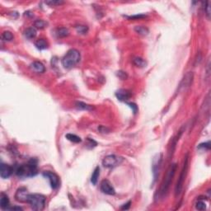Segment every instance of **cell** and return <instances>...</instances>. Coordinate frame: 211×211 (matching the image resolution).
Wrapping results in <instances>:
<instances>
[{"label": "cell", "mask_w": 211, "mask_h": 211, "mask_svg": "<svg viewBox=\"0 0 211 211\" xmlns=\"http://www.w3.org/2000/svg\"><path fill=\"white\" fill-rule=\"evenodd\" d=\"M37 172V160L35 158H31L27 163L20 165L16 170V175L22 178H32Z\"/></svg>", "instance_id": "obj_1"}, {"label": "cell", "mask_w": 211, "mask_h": 211, "mask_svg": "<svg viewBox=\"0 0 211 211\" xmlns=\"http://www.w3.org/2000/svg\"><path fill=\"white\" fill-rule=\"evenodd\" d=\"M81 59V55L76 49H71L65 54V55L61 59V63L64 68L69 69L78 64Z\"/></svg>", "instance_id": "obj_2"}, {"label": "cell", "mask_w": 211, "mask_h": 211, "mask_svg": "<svg viewBox=\"0 0 211 211\" xmlns=\"http://www.w3.org/2000/svg\"><path fill=\"white\" fill-rule=\"evenodd\" d=\"M177 169H178V164L177 163H172L170 165V167L167 169V171L166 176L164 178V180H163V183H162V186H161L160 188V195L162 197H163L164 195H166L167 192H168L169 187H170V185L172 183V181L173 179V177H174L175 173L177 172Z\"/></svg>", "instance_id": "obj_3"}, {"label": "cell", "mask_w": 211, "mask_h": 211, "mask_svg": "<svg viewBox=\"0 0 211 211\" xmlns=\"http://www.w3.org/2000/svg\"><path fill=\"white\" fill-rule=\"evenodd\" d=\"M46 198L41 194H29L27 202L33 210L40 211L45 209Z\"/></svg>", "instance_id": "obj_4"}, {"label": "cell", "mask_w": 211, "mask_h": 211, "mask_svg": "<svg viewBox=\"0 0 211 211\" xmlns=\"http://www.w3.org/2000/svg\"><path fill=\"white\" fill-rule=\"evenodd\" d=\"M188 153L186 155L185 157V160H184V165H183L182 170L181 172L180 177L178 178V183H177V186H176V189H175V193H176V196H178L181 194V190H182L183 184H184V181L186 179V172H187V168H188Z\"/></svg>", "instance_id": "obj_5"}, {"label": "cell", "mask_w": 211, "mask_h": 211, "mask_svg": "<svg viewBox=\"0 0 211 211\" xmlns=\"http://www.w3.org/2000/svg\"><path fill=\"white\" fill-rule=\"evenodd\" d=\"M124 162V158L115 154L107 155L102 160V165L106 168H114L121 165Z\"/></svg>", "instance_id": "obj_6"}, {"label": "cell", "mask_w": 211, "mask_h": 211, "mask_svg": "<svg viewBox=\"0 0 211 211\" xmlns=\"http://www.w3.org/2000/svg\"><path fill=\"white\" fill-rule=\"evenodd\" d=\"M43 177L45 178H47L51 183V186L53 189L59 188V185H60V180L59 178L58 177V175H56L55 172H50V171H45L43 172Z\"/></svg>", "instance_id": "obj_7"}, {"label": "cell", "mask_w": 211, "mask_h": 211, "mask_svg": "<svg viewBox=\"0 0 211 211\" xmlns=\"http://www.w3.org/2000/svg\"><path fill=\"white\" fill-rule=\"evenodd\" d=\"M101 191L104 194L109 195H114L115 194V188L113 187L112 184L111 183L110 181L103 180L101 182V186H100Z\"/></svg>", "instance_id": "obj_8"}, {"label": "cell", "mask_w": 211, "mask_h": 211, "mask_svg": "<svg viewBox=\"0 0 211 211\" xmlns=\"http://www.w3.org/2000/svg\"><path fill=\"white\" fill-rule=\"evenodd\" d=\"M28 192L26 187H20L17 189V192L15 194V199L17 201L21 203L27 202V197H28Z\"/></svg>", "instance_id": "obj_9"}, {"label": "cell", "mask_w": 211, "mask_h": 211, "mask_svg": "<svg viewBox=\"0 0 211 211\" xmlns=\"http://www.w3.org/2000/svg\"><path fill=\"white\" fill-rule=\"evenodd\" d=\"M13 172V168L9 164L2 163L0 165V176L3 179L9 178Z\"/></svg>", "instance_id": "obj_10"}, {"label": "cell", "mask_w": 211, "mask_h": 211, "mask_svg": "<svg viewBox=\"0 0 211 211\" xmlns=\"http://www.w3.org/2000/svg\"><path fill=\"white\" fill-rule=\"evenodd\" d=\"M193 77L194 76H193V73L192 72H189V73H186L179 85V90H184V89L186 90V88L190 87L192 83V81H193Z\"/></svg>", "instance_id": "obj_11"}, {"label": "cell", "mask_w": 211, "mask_h": 211, "mask_svg": "<svg viewBox=\"0 0 211 211\" xmlns=\"http://www.w3.org/2000/svg\"><path fill=\"white\" fill-rule=\"evenodd\" d=\"M115 97L118 98L119 101L125 102L132 97V94H131L130 91L126 90V89H119L115 93Z\"/></svg>", "instance_id": "obj_12"}, {"label": "cell", "mask_w": 211, "mask_h": 211, "mask_svg": "<svg viewBox=\"0 0 211 211\" xmlns=\"http://www.w3.org/2000/svg\"><path fill=\"white\" fill-rule=\"evenodd\" d=\"M30 69L37 73H45V67L42 63L40 61H34L30 65Z\"/></svg>", "instance_id": "obj_13"}, {"label": "cell", "mask_w": 211, "mask_h": 211, "mask_svg": "<svg viewBox=\"0 0 211 211\" xmlns=\"http://www.w3.org/2000/svg\"><path fill=\"white\" fill-rule=\"evenodd\" d=\"M9 205H10V200L9 199V196L5 194H1V198H0V207L3 210L9 209Z\"/></svg>", "instance_id": "obj_14"}, {"label": "cell", "mask_w": 211, "mask_h": 211, "mask_svg": "<svg viewBox=\"0 0 211 211\" xmlns=\"http://www.w3.org/2000/svg\"><path fill=\"white\" fill-rule=\"evenodd\" d=\"M35 45H36V47H37L38 50H40V51H42V50H45V49L48 48V42L45 40V39H39L37 40V41H36V43H35Z\"/></svg>", "instance_id": "obj_15"}, {"label": "cell", "mask_w": 211, "mask_h": 211, "mask_svg": "<svg viewBox=\"0 0 211 211\" xmlns=\"http://www.w3.org/2000/svg\"><path fill=\"white\" fill-rule=\"evenodd\" d=\"M99 176H100V167L98 166L96 167V168L94 169L92 177H91V182L93 183V185H97V181H98Z\"/></svg>", "instance_id": "obj_16"}, {"label": "cell", "mask_w": 211, "mask_h": 211, "mask_svg": "<svg viewBox=\"0 0 211 211\" xmlns=\"http://www.w3.org/2000/svg\"><path fill=\"white\" fill-rule=\"evenodd\" d=\"M75 106L79 110H83V111H93L94 108H93V106L91 105L86 104L84 102H82V101H77L75 103Z\"/></svg>", "instance_id": "obj_17"}, {"label": "cell", "mask_w": 211, "mask_h": 211, "mask_svg": "<svg viewBox=\"0 0 211 211\" xmlns=\"http://www.w3.org/2000/svg\"><path fill=\"white\" fill-rule=\"evenodd\" d=\"M24 35L27 39H33L37 36V30L34 27H29V28L26 29Z\"/></svg>", "instance_id": "obj_18"}, {"label": "cell", "mask_w": 211, "mask_h": 211, "mask_svg": "<svg viewBox=\"0 0 211 211\" xmlns=\"http://www.w3.org/2000/svg\"><path fill=\"white\" fill-rule=\"evenodd\" d=\"M133 64L139 68H144L147 65V62L141 57H135L133 59Z\"/></svg>", "instance_id": "obj_19"}, {"label": "cell", "mask_w": 211, "mask_h": 211, "mask_svg": "<svg viewBox=\"0 0 211 211\" xmlns=\"http://www.w3.org/2000/svg\"><path fill=\"white\" fill-rule=\"evenodd\" d=\"M135 31L136 33L139 34L141 36H147L149 32V29L143 26H136L135 27Z\"/></svg>", "instance_id": "obj_20"}, {"label": "cell", "mask_w": 211, "mask_h": 211, "mask_svg": "<svg viewBox=\"0 0 211 211\" xmlns=\"http://www.w3.org/2000/svg\"><path fill=\"white\" fill-rule=\"evenodd\" d=\"M65 137L68 140L71 141L73 143H76V144H79V143H81L82 139L80 137H79L78 135H73V134H67L65 135Z\"/></svg>", "instance_id": "obj_21"}, {"label": "cell", "mask_w": 211, "mask_h": 211, "mask_svg": "<svg viewBox=\"0 0 211 211\" xmlns=\"http://www.w3.org/2000/svg\"><path fill=\"white\" fill-rule=\"evenodd\" d=\"M14 38L13 35L11 31H3V34H2V39L4 40V41H11Z\"/></svg>", "instance_id": "obj_22"}, {"label": "cell", "mask_w": 211, "mask_h": 211, "mask_svg": "<svg viewBox=\"0 0 211 211\" xmlns=\"http://www.w3.org/2000/svg\"><path fill=\"white\" fill-rule=\"evenodd\" d=\"M56 33L59 37H66L69 35V31L65 27H60V28L57 29Z\"/></svg>", "instance_id": "obj_23"}, {"label": "cell", "mask_w": 211, "mask_h": 211, "mask_svg": "<svg viewBox=\"0 0 211 211\" xmlns=\"http://www.w3.org/2000/svg\"><path fill=\"white\" fill-rule=\"evenodd\" d=\"M46 26H47V23L43 21V20H37L34 23V26L37 29L45 28V27H46Z\"/></svg>", "instance_id": "obj_24"}, {"label": "cell", "mask_w": 211, "mask_h": 211, "mask_svg": "<svg viewBox=\"0 0 211 211\" xmlns=\"http://www.w3.org/2000/svg\"><path fill=\"white\" fill-rule=\"evenodd\" d=\"M195 208L198 209V210H206V205L205 201L203 200H199L195 204Z\"/></svg>", "instance_id": "obj_25"}, {"label": "cell", "mask_w": 211, "mask_h": 211, "mask_svg": "<svg viewBox=\"0 0 211 211\" xmlns=\"http://www.w3.org/2000/svg\"><path fill=\"white\" fill-rule=\"evenodd\" d=\"M65 3V2H63V1H55V0H51V1H45V4H47V5L49 6H58V5H61V4H63V3Z\"/></svg>", "instance_id": "obj_26"}, {"label": "cell", "mask_w": 211, "mask_h": 211, "mask_svg": "<svg viewBox=\"0 0 211 211\" xmlns=\"http://www.w3.org/2000/svg\"><path fill=\"white\" fill-rule=\"evenodd\" d=\"M75 28H76L77 31L79 32V33H81V34H85L87 33V27L86 26H75Z\"/></svg>", "instance_id": "obj_27"}, {"label": "cell", "mask_w": 211, "mask_h": 211, "mask_svg": "<svg viewBox=\"0 0 211 211\" xmlns=\"http://www.w3.org/2000/svg\"><path fill=\"white\" fill-rule=\"evenodd\" d=\"M116 75H117L120 79H123V80H125V79H126L127 78H128L127 73H125V72H124V71H121V70L116 72Z\"/></svg>", "instance_id": "obj_28"}, {"label": "cell", "mask_w": 211, "mask_h": 211, "mask_svg": "<svg viewBox=\"0 0 211 211\" xmlns=\"http://www.w3.org/2000/svg\"><path fill=\"white\" fill-rule=\"evenodd\" d=\"M126 103L127 105H128V106L132 109L134 114H136L137 111H138V106L135 104V103H133V102H126Z\"/></svg>", "instance_id": "obj_29"}, {"label": "cell", "mask_w": 211, "mask_h": 211, "mask_svg": "<svg viewBox=\"0 0 211 211\" xmlns=\"http://www.w3.org/2000/svg\"><path fill=\"white\" fill-rule=\"evenodd\" d=\"M209 4H210V3H209V2H206V7H205V9H206V15H207L208 18H209V17H210V6H209Z\"/></svg>", "instance_id": "obj_30"}, {"label": "cell", "mask_w": 211, "mask_h": 211, "mask_svg": "<svg viewBox=\"0 0 211 211\" xmlns=\"http://www.w3.org/2000/svg\"><path fill=\"white\" fill-rule=\"evenodd\" d=\"M144 17H146V15L139 14V15H135V16H130V17H128L129 19H141V18H144Z\"/></svg>", "instance_id": "obj_31"}, {"label": "cell", "mask_w": 211, "mask_h": 211, "mask_svg": "<svg viewBox=\"0 0 211 211\" xmlns=\"http://www.w3.org/2000/svg\"><path fill=\"white\" fill-rule=\"evenodd\" d=\"M199 149H209L210 148V145H209V142H207V143H204V144H200L199 146H198Z\"/></svg>", "instance_id": "obj_32"}, {"label": "cell", "mask_w": 211, "mask_h": 211, "mask_svg": "<svg viewBox=\"0 0 211 211\" xmlns=\"http://www.w3.org/2000/svg\"><path fill=\"white\" fill-rule=\"evenodd\" d=\"M130 205H131V201H128V202L126 203V204H125L124 206L121 207V209H123V210H126V209H129L130 207Z\"/></svg>", "instance_id": "obj_33"}, {"label": "cell", "mask_w": 211, "mask_h": 211, "mask_svg": "<svg viewBox=\"0 0 211 211\" xmlns=\"http://www.w3.org/2000/svg\"><path fill=\"white\" fill-rule=\"evenodd\" d=\"M9 209H10V210H23V208L15 206V207H11V208H9Z\"/></svg>", "instance_id": "obj_34"}]
</instances>
